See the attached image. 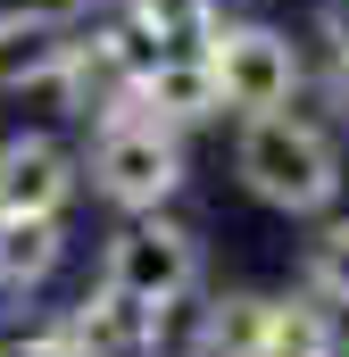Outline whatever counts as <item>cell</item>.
<instances>
[{
	"instance_id": "14",
	"label": "cell",
	"mask_w": 349,
	"mask_h": 357,
	"mask_svg": "<svg viewBox=\"0 0 349 357\" xmlns=\"http://www.w3.org/2000/svg\"><path fill=\"white\" fill-rule=\"evenodd\" d=\"M308 291L325 299V307H349V216H333L316 241H308Z\"/></svg>"
},
{
	"instance_id": "4",
	"label": "cell",
	"mask_w": 349,
	"mask_h": 357,
	"mask_svg": "<svg viewBox=\"0 0 349 357\" xmlns=\"http://www.w3.org/2000/svg\"><path fill=\"white\" fill-rule=\"evenodd\" d=\"M100 282H117V291H133V299H150V307L174 299V291H200V233L150 208V216H133L125 233H108Z\"/></svg>"
},
{
	"instance_id": "7",
	"label": "cell",
	"mask_w": 349,
	"mask_h": 357,
	"mask_svg": "<svg viewBox=\"0 0 349 357\" xmlns=\"http://www.w3.org/2000/svg\"><path fill=\"white\" fill-rule=\"evenodd\" d=\"M75 42V17L25 0V8H0V91H25V84H50L59 59Z\"/></svg>"
},
{
	"instance_id": "9",
	"label": "cell",
	"mask_w": 349,
	"mask_h": 357,
	"mask_svg": "<svg viewBox=\"0 0 349 357\" xmlns=\"http://www.w3.org/2000/svg\"><path fill=\"white\" fill-rule=\"evenodd\" d=\"M59 266H67L59 216H0V291H42Z\"/></svg>"
},
{
	"instance_id": "2",
	"label": "cell",
	"mask_w": 349,
	"mask_h": 357,
	"mask_svg": "<svg viewBox=\"0 0 349 357\" xmlns=\"http://www.w3.org/2000/svg\"><path fill=\"white\" fill-rule=\"evenodd\" d=\"M91 191L117 208V216H150L183 191V133L158 125L150 108H125V116H100L91 125V158H84Z\"/></svg>"
},
{
	"instance_id": "13",
	"label": "cell",
	"mask_w": 349,
	"mask_h": 357,
	"mask_svg": "<svg viewBox=\"0 0 349 357\" xmlns=\"http://www.w3.org/2000/svg\"><path fill=\"white\" fill-rule=\"evenodd\" d=\"M150 357H208V291H174L150 307Z\"/></svg>"
},
{
	"instance_id": "16",
	"label": "cell",
	"mask_w": 349,
	"mask_h": 357,
	"mask_svg": "<svg viewBox=\"0 0 349 357\" xmlns=\"http://www.w3.org/2000/svg\"><path fill=\"white\" fill-rule=\"evenodd\" d=\"M0 357H75V341L50 324V333H25V341H0Z\"/></svg>"
},
{
	"instance_id": "17",
	"label": "cell",
	"mask_w": 349,
	"mask_h": 357,
	"mask_svg": "<svg viewBox=\"0 0 349 357\" xmlns=\"http://www.w3.org/2000/svg\"><path fill=\"white\" fill-rule=\"evenodd\" d=\"M42 8H59V17H91V8H108V0H42Z\"/></svg>"
},
{
	"instance_id": "11",
	"label": "cell",
	"mask_w": 349,
	"mask_h": 357,
	"mask_svg": "<svg viewBox=\"0 0 349 357\" xmlns=\"http://www.w3.org/2000/svg\"><path fill=\"white\" fill-rule=\"evenodd\" d=\"M266 357H341V324H333V307H325L316 291H308V299H274Z\"/></svg>"
},
{
	"instance_id": "12",
	"label": "cell",
	"mask_w": 349,
	"mask_h": 357,
	"mask_svg": "<svg viewBox=\"0 0 349 357\" xmlns=\"http://www.w3.org/2000/svg\"><path fill=\"white\" fill-rule=\"evenodd\" d=\"M125 17H133L142 33H158V50H200L225 8H216V0H125Z\"/></svg>"
},
{
	"instance_id": "3",
	"label": "cell",
	"mask_w": 349,
	"mask_h": 357,
	"mask_svg": "<svg viewBox=\"0 0 349 357\" xmlns=\"http://www.w3.org/2000/svg\"><path fill=\"white\" fill-rule=\"evenodd\" d=\"M200 50H208V67H216L233 116H274V108H291L308 91V59H299V42L283 25H258V17H233L225 25L216 17V33Z\"/></svg>"
},
{
	"instance_id": "10",
	"label": "cell",
	"mask_w": 349,
	"mask_h": 357,
	"mask_svg": "<svg viewBox=\"0 0 349 357\" xmlns=\"http://www.w3.org/2000/svg\"><path fill=\"white\" fill-rule=\"evenodd\" d=\"M274 299L266 291H216L208 299V357H266Z\"/></svg>"
},
{
	"instance_id": "8",
	"label": "cell",
	"mask_w": 349,
	"mask_h": 357,
	"mask_svg": "<svg viewBox=\"0 0 349 357\" xmlns=\"http://www.w3.org/2000/svg\"><path fill=\"white\" fill-rule=\"evenodd\" d=\"M142 108H150L158 125H174V133H191V125L225 116V84H216L208 50H167V59L142 75Z\"/></svg>"
},
{
	"instance_id": "15",
	"label": "cell",
	"mask_w": 349,
	"mask_h": 357,
	"mask_svg": "<svg viewBox=\"0 0 349 357\" xmlns=\"http://www.w3.org/2000/svg\"><path fill=\"white\" fill-rule=\"evenodd\" d=\"M316 33H325V50L349 67V0H325V8H316Z\"/></svg>"
},
{
	"instance_id": "1",
	"label": "cell",
	"mask_w": 349,
	"mask_h": 357,
	"mask_svg": "<svg viewBox=\"0 0 349 357\" xmlns=\"http://www.w3.org/2000/svg\"><path fill=\"white\" fill-rule=\"evenodd\" d=\"M233 175L242 191L274 208V216H325L341 199V150L325 125L274 108V116H242V142H233Z\"/></svg>"
},
{
	"instance_id": "5",
	"label": "cell",
	"mask_w": 349,
	"mask_h": 357,
	"mask_svg": "<svg viewBox=\"0 0 349 357\" xmlns=\"http://www.w3.org/2000/svg\"><path fill=\"white\" fill-rule=\"evenodd\" d=\"M84 167L50 133H8L0 142V216H67Z\"/></svg>"
},
{
	"instance_id": "6",
	"label": "cell",
	"mask_w": 349,
	"mask_h": 357,
	"mask_svg": "<svg viewBox=\"0 0 349 357\" xmlns=\"http://www.w3.org/2000/svg\"><path fill=\"white\" fill-rule=\"evenodd\" d=\"M59 333L75 341V357H150V299H133L117 282H91Z\"/></svg>"
}]
</instances>
